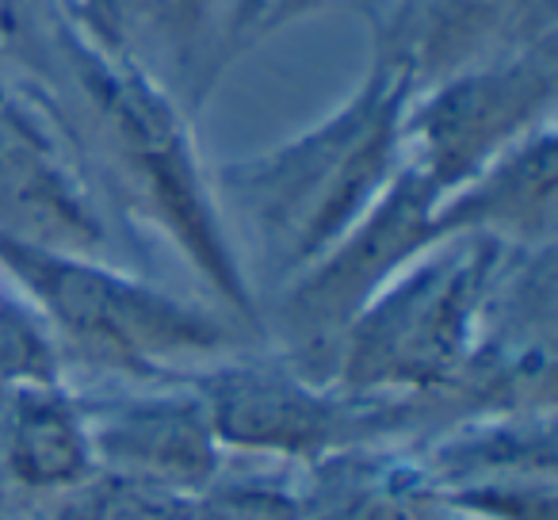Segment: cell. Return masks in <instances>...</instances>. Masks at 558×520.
Here are the masks:
<instances>
[{
	"instance_id": "obj_11",
	"label": "cell",
	"mask_w": 558,
	"mask_h": 520,
	"mask_svg": "<svg viewBox=\"0 0 558 520\" xmlns=\"http://www.w3.org/2000/svg\"><path fill=\"white\" fill-rule=\"evenodd\" d=\"M0 463L24 497H50L96 474L81 395L35 383L0 395Z\"/></svg>"
},
{
	"instance_id": "obj_12",
	"label": "cell",
	"mask_w": 558,
	"mask_h": 520,
	"mask_svg": "<svg viewBox=\"0 0 558 520\" xmlns=\"http://www.w3.org/2000/svg\"><path fill=\"white\" fill-rule=\"evenodd\" d=\"M24 520H184L187 497L96 471L50 497H27Z\"/></svg>"
},
{
	"instance_id": "obj_4",
	"label": "cell",
	"mask_w": 558,
	"mask_h": 520,
	"mask_svg": "<svg viewBox=\"0 0 558 520\" xmlns=\"http://www.w3.org/2000/svg\"><path fill=\"white\" fill-rule=\"evenodd\" d=\"M505 256L509 245L482 233H456L421 249L349 322L333 383L375 395L456 398L478 352Z\"/></svg>"
},
{
	"instance_id": "obj_6",
	"label": "cell",
	"mask_w": 558,
	"mask_h": 520,
	"mask_svg": "<svg viewBox=\"0 0 558 520\" xmlns=\"http://www.w3.org/2000/svg\"><path fill=\"white\" fill-rule=\"evenodd\" d=\"M550 100L555 58L547 50L463 65L428 96L410 100L402 123V165L444 203L535 126L550 123Z\"/></svg>"
},
{
	"instance_id": "obj_9",
	"label": "cell",
	"mask_w": 558,
	"mask_h": 520,
	"mask_svg": "<svg viewBox=\"0 0 558 520\" xmlns=\"http://www.w3.org/2000/svg\"><path fill=\"white\" fill-rule=\"evenodd\" d=\"M555 199L558 149L543 123L436 207V238L482 233L509 249L555 245Z\"/></svg>"
},
{
	"instance_id": "obj_13",
	"label": "cell",
	"mask_w": 558,
	"mask_h": 520,
	"mask_svg": "<svg viewBox=\"0 0 558 520\" xmlns=\"http://www.w3.org/2000/svg\"><path fill=\"white\" fill-rule=\"evenodd\" d=\"M184 520H303L295 479L276 471H218L187 497Z\"/></svg>"
},
{
	"instance_id": "obj_5",
	"label": "cell",
	"mask_w": 558,
	"mask_h": 520,
	"mask_svg": "<svg viewBox=\"0 0 558 520\" xmlns=\"http://www.w3.org/2000/svg\"><path fill=\"white\" fill-rule=\"evenodd\" d=\"M226 451L306 467L360 444H417L466 418L448 395H375L322 383L288 356H222L187 375Z\"/></svg>"
},
{
	"instance_id": "obj_7",
	"label": "cell",
	"mask_w": 558,
	"mask_h": 520,
	"mask_svg": "<svg viewBox=\"0 0 558 520\" xmlns=\"http://www.w3.org/2000/svg\"><path fill=\"white\" fill-rule=\"evenodd\" d=\"M81 410L93 436L96 471L116 479L192 497L215 482L230 456L187 375L131 395H81Z\"/></svg>"
},
{
	"instance_id": "obj_1",
	"label": "cell",
	"mask_w": 558,
	"mask_h": 520,
	"mask_svg": "<svg viewBox=\"0 0 558 520\" xmlns=\"http://www.w3.org/2000/svg\"><path fill=\"white\" fill-rule=\"evenodd\" d=\"M405 58L383 55L349 104L268 154L218 169V192L253 238L271 280L291 283L337 245L402 165L413 100Z\"/></svg>"
},
{
	"instance_id": "obj_2",
	"label": "cell",
	"mask_w": 558,
	"mask_h": 520,
	"mask_svg": "<svg viewBox=\"0 0 558 520\" xmlns=\"http://www.w3.org/2000/svg\"><path fill=\"white\" fill-rule=\"evenodd\" d=\"M0 276L43 314L62 356L134 383H169L233 356L238 334L218 314L104 265L0 233Z\"/></svg>"
},
{
	"instance_id": "obj_10",
	"label": "cell",
	"mask_w": 558,
	"mask_h": 520,
	"mask_svg": "<svg viewBox=\"0 0 558 520\" xmlns=\"http://www.w3.org/2000/svg\"><path fill=\"white\" fill-rule=\"evenodd\" d=\"M303 520H433L440 489L413 444H360L299 467Z\"/></svg>"
},
{
	"instance_id": "obj_17",
	"label": "cell",
	"mask_w": 558,
	"mask_h": 520,
	"mask_svg": "<svg viewBox=\"0 0 558 520\" xmlns=\"http://www.w3.org/2000/svg\"><path fill=\"white\" fill-rule=\"evenodd\" d=\"M433 520H471V517H459V512H451V509H440Z\"/></svg>"
},
{
	"instance_id": "obj_16",
	"label": "cell",
	"mask_w": 558,
	"mask_h": 520,
	"mask_svg": "<svg viewBox=\"0 0 558 520\" xmlns=\"http://www.w3.org/2000/svg\"><path fill=\"white\" fill-rule=\"evenodd\" d=\"M299 4H303V0H248L245 12L256 20V24H271V20H279L283 12L299 9Z\"/></svg>"
},
{
	"instance_id": "obj_3",
	"label": "cell",
	"mask_w": 558,
	"mask_h": 520,
	"mask_svg": "<svg viewBox=\"0 0 558 520\" xmlns=\"http://www.w3.org/2000/svg\"><path fill=\"white\" fill-rule=\"evenodd\" d=\"M77 73L116 180L142 215L161 226L203 283L241 322H256L253 288L218 215L215 184L169 93L131 55H116L104 43L77 50Z\"/></svg>"
},
{
	"instance_id": "obj_15",
	"label": "cell",
	"mask_w": 558,
	"mask_h": 520,
	"mask_svg": "<svg viewBox=\"0 0 558 520\" xmlns=\"http://www.w3.org/2000/svg\"><path fill=\"white\" fill-rule=\"evenodd\" d=\"M104 4H111L119 16L134 20V24H142L149 35L172 43V47L187 43L195 12H199V0H104Z\"/></svg>"
},
{
	"instance_id": "obj_14",
	"label": "cell",
	"mask_w": 558,
	"mask_h": 520,
	"mask_svg": "<svg viewBox=\"0 0 558 520\" xmlns=\"http://www.w3.org/2000/svg\"><path fill=\"white\" fill-rule=\"evenodd\" d=\"M35 383H62V349L43 314L16 288H0V395Z\"/></svg>"
},
{
	"instance_id": "obj_8",
	"label": "cell",
	"mask_w": 558,
	"mask_h": 520,
	"mask_svg": "<svg viewBox=\"0 0 558 520\" xmlns=\"http://www.w3.org/2000/svg\"><path fill=\"white\" fill-rule=\"evenodd\" d=\"M0 233L62 253L100 256L93 188L58 123L0 81Z\"/></svg>"
}]
</instances>
